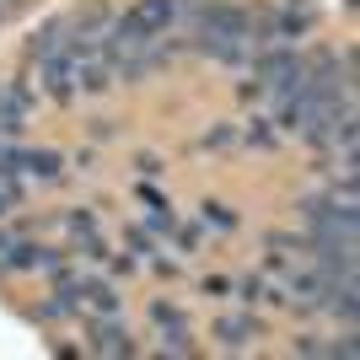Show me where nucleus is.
I'll return each instance as SVG.
<instances>
[{
	"label": "nucleus",
	"mask_w": 360,
	"mask_h": 360,
	"mask_svg": "<svg viewBox=\"0 0 360 360\" xmlns=\"http://www.w3.org/2000/svg\"><path fill=\"white\" fill-rule=\"evenodd\" d=\"M172 16H178V0H140L135 11H129V22H135L140 32H162Z\"/></svg>",
	"instance_id": "nucleus-1"
},
{
	"label": "nucleus",
	"mask_w": 360,
	"mask_h": 360,
	"mask_svg": "<svg viewBox=\"0 0 360 360\" xmlns=\"http://www.w3.org/2000/svg\"><path fill=\"white\" fill-rule=\"evenodd\" d=\"M6 167H22L32 178H60V150H22V156H6Z\"/></svg>",
	"instance_id": "nucleus-2"
},
{
	"label": "nucleus",
	"mask_w": 360,
	"mask_h": 360,
	"mask_svg": "<svg viewBox=\"0 0 360 360\" xmlns=\"http://www.w3.org/2000/svg\"><path fill=\"white\" fill-rule=\"evenodd\" d=\"M91 339H97V349H103V355H135V345H129V333H124L119 323H103Z\"/></svg>",
	"instance_id": "nucleus-3"
},
{
	"label": "nucleus",
	"mask_w": 360,
	"mask_h": 360,
	"mask_svg": "<svg viewBox=\"0 0 360 360\" xmlns=\"http://www.w3.org/2000/svg\"><path fill=\"white\" fill-rule=\"evenodd\" d=\"M215 333H221V339H226L231 349H242L248 339H258V323H248V317H226V323H221Z\"/></svg>",
	"instance_id": "nucleus-4"
},
{
	"label": "nucleus",
	"mask_w": 360,
	"mask_h": 360,
	"mask_svg": "<svg viewBox=\"0 0 360 360\" xmlns=\"http://www.w3.org/2000/svg\"><path fill=\"white\" fill-rule=\"evenodd\" d=\"M16 199H22V183H16V178H11V167H0V215L11 210Z\"/></svg>",
	"instance_id": "nucleus-5"
},
{
	"label": "nucleus",
	"mask_w": 360,
	"mask_h": 360,
	"mask_svg": "<svg viewBox=\"0 0 360 360\" xmlns=\"http://www.w3.org/2000/svg\"><path fill=\"white\" fill-rule=\"evenodd\" d=\"M75 296H86L91 307H103V312H113V307H119V296H113V290H108V285H81V290H75Z\"/></svg>",
	"instance_id": "nucleus-6"
},
{
	"label": "nucleus",
	"mask_w": 360,
	"mask_h": 360,
	"mask_svg": "<svg viewBox=\"0 0 360 360\" xmlns=\"http://www.w3.org/2000/svg\"><path fill=\"white\" fill-rule=\"evenodd\" d=\"M162 349H172V355H188V349H194V345H188V333H183L178 323H172V333H167V339H162Z\"/></svg>",
	"instance_id": "nucleus-7"
},
{
	"label": "nucleus",
	"mask_w": 360,
	"mask_h": 360,
	"mask_svg": "<svg viewBox=\"0 0 360 360\" xmlns=\"http://www.w3.org/2000/svg\"><path fill=\"white\" fill-rule=\"evenodd\" d=\"M205 221H215V226H231V221H237V215L226 210V205H205Z\"/></svg>",
	"instance_id": "nucleus-8"
},
{
	"label": "nucleus",
	"mask_w": 360,
	"mask_h": 360,
	"mask_svg": "<svg viewBox=\"0 0 360 360\" xmlns=\"http://www.w3.org/2000/svg\"><path fill=\"white\" fill-rule=\"evenodd\" d=\"M6 156H11V150H0V167H6Z\"/></svg>",
	"instance_id": "nucleus-9"
}]
</instances>
